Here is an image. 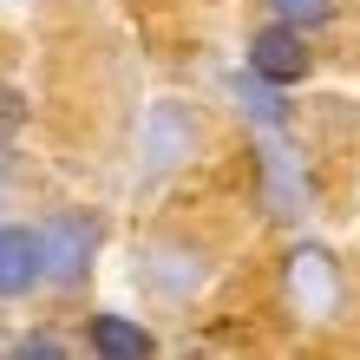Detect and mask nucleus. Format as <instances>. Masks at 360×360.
<instances>
[{
	"label": "nucleus",
	"mask_w": 360,
	"mask_h": 360,
	"mask_svg": "<svg viewBox=\"0 0 360 360\" xmlns=\"http://www.w3.org/2000/svg\"><path fill=\"white\" fill-rule=\"evenodd\" d=\"M98 217L92 210H59V217L39 229V243H46V282L53 288H79L92 275V262H98Z\"/></svg>",
	"instance_id": "1"
},
{
	"label": "nucleus",
	"mask_w": 360,
	"mask_h": 360,
	"mask_svg": "<svg viewBox=\"0 0 360 360\" xmlns=\"http://www.w3.org/2000/svg\"><path fill=\"white\" fill-rule=\"evenodd\" d=\"M249 72H256L262 86H275V92L302 86V79L314 72L308 33H302V27H282V20H262V27L249 33Z\"/></svg>",
	"instance_id": "2"
},
{
	"label": "nucleus",
	"mask_w": 360,
	"mask_h": 360,
	"mask_svg": "<svg viewBox=\"0 0 360 360\" xmlns=\"http://www.w3.org/2000/svg\"><path fill=\"white\" fill-rule=\"evenodd\" d=\"M46 288V243L39 223H0V302H27Z\"/></svg>",
	"instance_id": "3"
},
{
	"label": "nucleus",
	"mask_w": 360,
	"mask_h": 360,
	"mask_svg": "<svg viewBox=\"0 0 360 360\" xmlns=\"http://www.w3.org/2000/svg\"><path fill=\"white\" fill-rule=\"evenodd\" d=\"M86 354H98V360H151L158 341L138 321H124V314H92L86 321Z\"/></svg>",
	"instance_id": "4"
},
{
	"label": "nucleus",
	"mask_w": 360,
	"mask_h": 360,
	"mask_svg": "<svg viewBox=\"0 0 360 360\" xmlns=\"http://www.w3.org/2000/svg\"><path fill=\"white\" fill-rule=\"evenodd\" d=\"M269 20H282V27H302V33H321L341 20V0H262Z\"/></svg>",
	"instance_id": "5"
},
{
	"label": "nucleus",
	"mask_w": 360,
	"mask_h": 360,
	"mask_svg": "<svg viewBox=\"0 0 360 360\" xmlns=\"http://www.w3.org/2000/svg\"><path fill=\"white\" fill-rule=\"evenodd\" d=\"M7 354H13V360H66L72 341H59V334H20Z\"/></svg>",
	"instance_id": "6"
},
{
	"label": "nucleus",
	"mask_w": 360,
	"mask_h": 360,
	"mask_svg": "<svg viewBox=\"0 0 360 360\" xmlns=\"http://www.w3.org/2000/svg\"><path fill=\"white\" fill-rule=\"evenodd\" d=\"M20 124H27V98H20L13 86H0V144H7Z\"/></svg>",
	"instance_id": "7"
},
{
	"label": "nucleus",
	"mask_w": 360,
	"mask_h": 360,
	"mask_svg": "<svg viewBox=\"0 0 360 360\" xmlns=\"http://www.w3.org/2000/svg\"><path fill=\"white\" fill-rule=\"evenodd\" d=\"M0 177H7V144H0Z\"/></svg>",
	"instance_id": "8"
}]
</instances>
